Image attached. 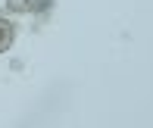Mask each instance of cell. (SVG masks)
Returning a JSON list of instances; mask_svg holds the SVG:
<instances>
[{
	"label": "cell",
	"mask_w": 153,
	"mask_h": 128,
	"mask_svg": "<svg viewBox=\"0 0 153 128\" xmlns=\"http://www.w3.org/2000/svg\"><path fill=\"white\" fill-rule=\"evenodd\" d=\"M13 34H16V31H13V25L6 22V19H0V53H6V50L13 47Z\"/></svg>",
	"instance_id": "6da1fadb"
},
{
	"label": "cell",
	"mask_w": 153,
	"mask_h": 128,
	"mask_svg": "<svg viewBox=\"0 0 153 128\" xmlns=\"http://www.w3.org/2000/svg\"><path fill=\"white\" fill-rule=\"evenodd\" d=\"M6 6H10L13 13H31L34 10V0H6Z\"/></svg>",
	"instance_id": "7a4b0ae2"
}]
</instances>
